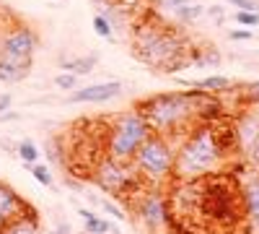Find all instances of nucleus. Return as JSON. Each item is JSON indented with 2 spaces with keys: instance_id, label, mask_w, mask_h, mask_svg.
<instances>
[{
  "instance_id": "f257e3e1",
  "label": "nucleus",
  "mask_w": 259,
  "mask_h": 234,
  "mask_svg": "<svg viewBox=\"0 0 259 234\" xmlns=\"http://www.w3.org/2000/svg\"><path fill=\"white\" fill-rule=\"evenodd\" d=\"M239 148L233 127H223L212 120L194 122L177 143L174 180L197 182L210 175H221L228 151Z\"/></svg>"
},
{
  "instance_id": "f03ea898",
  "label": "nucleus",
  "mask_w": 259,
  "mask_h": 234,
  "mask_svg": "<svg viewBox=\"0 0 259 234\" xmlns=\"http://www.w3.org/2000/svg\"><path fill=\"white\" fill-rule=\"evenodd\" d=\"M215 102L210 91H168L140 99L135 107L145 115L153 133L179 141L194 122L207 120V104Z\"/></svg>"
},
{
  "instance_id": "7ed1b4c3",
  "label": "nucleus",
  "mask_w": 259,
  "mask_h": 234,
  "mask_svg": "<svg viewBox=\"0 0 259 234\" xmlns=\"http://www.w3.org/2000/svg\"><path fill=\"white\" fill-rule=\"evenodd\" d=\"M192 45L171 24L145 21L133 31V55L158 73H177L192 62Z\"/></svg>"
},
{
  "instance_id": "20e7f679",
  "label": "nucleus",
  "mask_w": 259,
  "mask_h": 234,
  "mask_svg": "<svg viewBox=\"0 0 259 234\" xmlns=\"http://www.w3.org/2000/svg\"><path fill=\"white\" fill-rule=\"evenodd\" d=\"M177 143L174 138L150 133L145 143L133 156V166L140 175V180L150 187H158L168 180H174V164H177Z\"/></svg>"
},
{
  "instance_id": "39448f33",
  "label": "nucleus",
  "mask_w": 259,
  "mask_h": 234,
  "mask_svg": "<svg viewBox=\"0 0 259 234\" xmlns=\"http://www.w3.org/2000/svg\"><path fill=\"white\" fill-rule=\"evenodd\" d=\"M153 133L150 125L145 120V115L133 107L127 112H119L109 130H106V143H104V154L112 156L117 161H133V156L138 154V148L145 143V138Z\"/></svg>"
},
{
  "instance_id": "423d86ee",
  "label": "nucleus",
  "mask_w": 259,
  "mask_h": 234,
  "mask_svg": "<svg viewBox=\"0 0 259 234\" xmlns=\"http://www.w3.org/2000/svg\"><path fill=\"white\" fill-rule=\"evenodd\" d=\"M205 187L200 195V211L202 216L218 224H231L239 216H244L241 208V187H236L231 180L223 177H205Z\"/></svg>"
},
{
  "instance_id": "0eeeda50",
  "label": "nucleus",
  "mask_w": 259,
  "mask_h": 234,
  "mask_svg": "<svg viewBox=\"0 0 259 234\" xmlns=\"http://www.w3.org/2000/svg\"><path fill=\"white\" fill-rule=\"evenodd\" d=\"M91 177H94V182L104 190V193H109L114 198L135 195V193H140V190L145 187V182L135 172L133 161H117V159L106 156V154L96 161Z\"/></svg>"
},
{
  "instance_id": "6e6552de",
  "label": "nucleus",
  "mask_w": 259,
  "mask_h": 234,
  "mask_svg": "<svg viewBox=\"0 0 259 234\" xmlns=\"http://www.w3.org/2000/svg\"><path fill=\"white\" fill-rule=\"evenodd\" d=\"M133 211H135L140 226L148 234H163L168 229V224H171L166 195L161 193L158 187H143L140 193H135Z\"/></svg>"
},
{
  "instance_id": "1a4fd4ad",
  "label": "nucleus",
  "mask_w": 259,
  "mask_h": 234,
  "mask_svg": "<svg viewBox=\"0 0 259 234\" xmlns=\"http://www.w3.org/2000/svg\"><path fill=\"white\" fill-rule=\"evenodd\" d=\"M39 50V34L29 24H13L0 34V57L18 62V65H31L34 55Z\"/></svg>"
},
{
  "instance_id": "9d476101",
  "label": "nucleus",
  "mask_w": 259,
  "mask_h": 234,
  "mask_svg": "<svg viewBox=\"0 0 259 234\" xmlns=\"http://www.w3.org/2000/svg\"><path fill=\"white\" fill-rule=\"evenodd\" d=\"M122 94V83L119 81H104V83H91V86H83L70 91V96L65 99L68 104H104L112 102Z\"/></svg>"
},
{
  "instance_id": "9b49d317",
  "label": "nucleus",
  "mask_w": 259,
  "mask_h": 234,
  "mask_svg": "<svg viewBox=\"0 0 259 234\" xmlns=\"http://www.w3.org/2000/svg\"><path fill=\"white\" fill-rule=\"evenodd\" d=\"M24 214H31L29 203L21 198L11 185L0 182V229H3L6 224H11L13 219L24 216Z\"/></svg>"
},
{
  "instance_id": "f8f14e48",
  "label": "nucleus",
  "mask_w": 259,
  "mask_h": 234,
  "mask_svg": "<svg viewBox=\"0 0 259 234\" xmlns=\"http://www.w3.org/2000/svg\"><path fill=\"white\" fill-rule=\"evenodd\" d=\"M241 208H244V216L246 221L259 229V169L241 182Z\"/></svg>"
},
{
  "instance_id": "ddd939ff",
  "label": "nucleus",
  "mask_w": 259,
  "mask_h": 234,
  "mask_svg": "<svg viewBox=\"0 0 259 234\" xmlns=\"http://www.w3.org/2000/svg\"><path fill=\"white\" fill-rule=\"evenodd\" d=\"M99 62V55H83V57H62L60 60V68L68 71V73H75V76H89L94 73Z\"/></svg>"
},
{
  "instance_id": "4468645a",
  "label": "nucleus",
  "mask_w": 259,
  "mask_h": 234,
  "mask_svg": "<svg viewBox=\"0 0 259 234\" xmlns=\"http://www.w3.org/2000/svg\"><path fill=\"white\" fill-rule=\"evenodd\" d=\"M78 214L83 216V224H85V234H117V226L112 221H106L101 216H96L94 211L89 208H78Z\"/></svg>"
},
{
  "instance_id": "2eb2a0df",
  "label": "nucleus",
  "mask_w": 259,
  "mask_h": 234,
  "mask_svg": "<svg viewBox=\"0 0 259 234\" xmlns=\"http://www.w3.org/2000/svg\"><path fill=\"white\" fill-rule=\"evenodd\" d=\"M192 89L210 91V94H223V91L233 89V81L228 76H205L200 81H192Z\"/></svg>"
},
{
  "instance_id": "dca6fc26",
  "label": "nucleus",
  "mask_w": 259,
  "mask_h": 234,
  "mask_svg": "<svg viewBox=\"0 0 259 234\" xmlns=\"http://www.w3.org/2000/svg\"><path fill=\"white\" fill-rule=\"evenodd\" d=\"M31 73V65H18V62L0 57V83H18Z\"/></svg>"
},
{
  "instance_id": "f3484780",
  "label": "nucleus",
  "mask_w": 259,
  "mask_h": 234,
  "mask_svg": "<svg viewBox=\"0 0 259 234\" xmlns=\"http://www.w3.org/2000/svg\"><path fill=\"white\" fill-rule=\"evenodd\" d=\"M0 234H39V226H36V219H34V211L31 214H24L13 219L11 224H6L0 229Z\"/></svg>"
},
{
  "instance_id": "a211bd4d",
  "label": "nucleus",
  "mask_w": 259,
  "mask_h": 234,
  "mask_svg": "<svg viewBox=\"0 0 259 234\" xmlns=\"http://www.w3.org/2000/svg\"><path fill=\"white\" fill-rule=\"evenodd\" d=\"M221 52L218 50H215L212 45H207V47H194L192 50V62H194V65H200V68H218L221 65Z\"/></svg>"
},
{
  "instance_id": "6ab92c4d",
  "label": "nucleus",
  "mask_w": 259,
  "mask_h": 234,
  "mask_svg": "<svg viewBox=\"0 0 259 234\" xmlns=\"http://www.w3.org/2000/svg\"><path fill=\"white\" fill-rule=\"evenodd\" d=\"M202 16H205V6H200V3H187V6L174 11V18L179 24H194V21L202 18Z\"/></svg>"
},
{
  "instance_id": "aec40b11",
  "label": "nucleus",
  "mask_w": 259,
  "mask_h": 234,
  "mask_svg": "<svg viewBox=\"0 0 259 234\" xmlns=\"http://www.w3.org/2000/svg\"><path fill=\"white\" fill-rule=\"evenodd\" d=\"M16 154H18V159L24 161V164H36L39 161V146L34 143V141H29V138H24L18 146H16Z\"/></svg>"
},
{
  "instance_id": "412c9836",
  "label": "nucleus",
  "mask_w": 259,
  "mask_h": 234,
  "mask_svg": "<svg viewBox=\"0 0 259 234\" xmlns=\"http://www.w3.org/2000/svg\"><path fill=\"white\" fill-rule=\"evenodd\" d=\"M26 169L31 172V177L39 182V185H45V187H52L55 185V180H52V172H50V166L47 164H26Z\"/></svg>"
},
{
  "instance_id": "4be33fe9",
  "label": "nucleus",
  "mask_w": 259,
  "mask_h": 234,
  "mask_svg": "<svg viewBox=\"0 0 259 234\" xmlns=\"http://www.w3.org/2000/svg\"><path fill=\"white\" fill-rule=\"evenodd\" d=\"M94 31H96L101 39L114 42V26L109 24V18H106L104 13H96V16H94Z\"/></svg>"
},
{
  "instance_id": "5701e85b",
  "label": "nucleus",
  "mask_w": 259,
  "mask_h": 234,
  "mask_svg": "<svg viewBox=\"0 0 259 234\" xmlns=\"http://www.w3.org/2000/svg\"><path fill=\"white\" fill-rule=\"evenodd\" d=\"M89 198H91V200H94V203H96V206H99L101 211H104V214H109V216H114V219H122V221L127 219V216H124V211H122V208H119L117 203L106 200V198H94V195H89Z\"/></svg>"
},
{
  "instance_id": "b1692460",
  "label": "nucleus",
  "mask_w": 259,
  "mask_h": 234,
  "mask_svg": "<svg viewBox=\"0 0 259 234\" xmlns=\"http://www.w3.org/2000/svg\"><path fill=\"white\" fill-rule=\"evenodd\" d=\"M55 86L60 89V91H75L78 89V76L75 73H57L55 76Z\"/></svg>"
},
{
  "instance_id": "393cba45",
  "label": "nucleus",
  "mask_w": 259,
  "mask_h": 234,
  "mask_svg": "<svg viewBox=\"0 0 259 234\" xmlns=\"http://www.w3.org/2000/svg\"><path fill=\"white\" fill-rule=\"evenodd\" d=\"M233 18H236V24H239V26H246V29L259 26V13H254V11H236Z\"/></svg>"
},
{
  "instance_id": "a878e982",
  "label": "nucleus",
  "mask_w": 259,
  "mask_h": 234,
  "mask_svg": "<svg viewBox=\"0 0 259 234\" xmlns=\"http://www.w3.org/2000/svg\"><path fill=\"white\" fill-rule=\"evenodd\" d=\"M241 94H244L246 104H259V81H251V83H246Z\"/></svg>"
},
{
  "instance_id": "bb28decb",
  "label": "nucleus",
  "mask_w": 259,
  "mask_h": 234,
  "mask_svg": "<svg viewBox=\"0 0 259 234\" xmlns=\"http://www.w3.org/2000/svg\"><path fill=\"white\" fill-rule=\"evenodd\" d=\"M228 39H231V42H249V39H254V31L246 29V26H241V29H231V31H228Z\"/></svg>"
},
{
  "instance_id": "cd10ccee",
  "label": "nucleus",
  "mask_w": 259,
  "mask_h": 234,
  "mask_svg": "<svg viewBox=\"0 0 259 234\" xmlns=\"http://www.w3.org/2000/svg\"><path fill=\"white\" fill-rule=\"evenodd\" d=\"M228 6H233L236 11H254V13H259L256 0H228Z\"/></svg>"
},
{
  "instance_id": "c85d7f7f",
  "label": "nucleus",
  "mask_w": 259,
  "mask_h": 234,
  "mask_svg": "<svg viewBox=\"0 0 259 234\" xmlns=\"http://www.w3.org/2000/svg\"><path fill=\"white\" fill-rule=\"evenodd\" d=\"M205 16H212L218 24H223L226 21V8L223 6H210V8H205Z\"/></svg>"
},
{
  "instance_id": "c756f323",
  "label": "nucleus",
  "mask_w": 259,
  "mask_h": 234,
  "mask_svg": "<svg viewBox=\"0 0 259 234\" xmlns=\"http://www.w3.org/2000/svg\"><path fill=\"white\" fill-rule=\"evenodd\" d=\"M187 3H192V0H161V8L168 11V13H174L177 8H182V6H187Z\"/></svg>"
},
{
  "instance_id": "7c9ffc66",
  "label": "nucleus",
  "mask_w": 259,
  "mask_h": 234,
  "mask_svg": "<svg viewBox=\"0 0 259 234\" xmlns=\"http://www.w3.org/2000/svg\"><path fill=\"white\" fill-rule=\"evenodd\" d=\"M11 104H13L11 91H3V94H0V112H8V110H11Z\"/></svg>"
},
{
  "instance_id": "2f4dec72",
  "label": "nucleus",
  "mask_w": 259,
  "mask_h": 234,
  "mask_svg": "<svg viewBox=\"0 0 259 234\" xmlns=\"http://www.w3.org/2000/svg\"><path fill=\"white\" fill-rule=\"evenodd\" d=\"M11 120H21L18 112H0V122H11Z\"/></svg>"
},
{
  "instance_id": "473e14b6",
  "label": "nucleus",
  "mask_w": 259,
  "mask_h": 234,
  "mask_svg": "<svg viewBox=\"0 0 259 234\" xmlns=\"http://www.w3.org/2000/svg\"><path fill=\"white\" fill-rule=\"evenodd\" d=\"M55 231H57V234H73V229H70V224H65V221H60V224L55 226Z\"/></svg>"
},
{
  "instance_id": "72a5a7b5",
  "label": "nucleus",
  "mask_w": 259,
  "mask_h": 234,
  "mask_svg": "<svg viewBox=\"0 0 259 234\" xmlns=\"http://www.w3.org/2000/svg\"><path fill=\"white\" fill-rule=\"evenodd\" d=\"M3 29H6V21H3V18H0V34H3Z\"/></svg>"
},
{
  "instance_id": "f704fd0d",
  "label": "nucleus",
  "mask_w": 259,
  "mask_h": 234,
  "mask_svg": "<svg viewBox=\"0 0 259 234\" xmlns=\"http://www.w3.org/2000/svg\"><path fill=\"white\" fill-rule=\"evenodd\" d=\"M47 234H57V231H55V229H52V231H47Z\"/></svg>"
}]
</instances>
